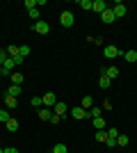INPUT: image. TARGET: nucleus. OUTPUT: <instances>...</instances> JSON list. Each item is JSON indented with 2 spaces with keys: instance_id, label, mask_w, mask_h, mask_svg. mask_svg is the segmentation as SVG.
<instances>
[{
  "instance_id": "nucleus-1",
  "label": "nucleus",
  "mask_w": 137,
  "mask_h": 153,
  "mask_svg": "<svg viewBox=\"0 0 137 153\" xmlns=\"http://www.w3.org/2000/svg\"><path fill=\"white\" fill-rule=\"evenodd\" d=\"M105 57H107V59H114V57H124V51H119L117 46L107 44V46H105Z\"/></svg>"
},
{
  "instance_id": "nucleus-2",
  "label": "nucleus",
  "mask_w": 137,
  "mask_h": 153,
  "mask_svg": "<svg viewBox=\"0 0 137 153\" xmlns=\"http://www.w3.org/2000/svg\"><path fill=\"white\" fill-rule=\"evenodd\" d=\"M32 30H34V32H39V34H48V32H50V23H46V21L39 19V21L32 25Z\"/></svg>"
},
{
  "instance_id": "nucleus-3",
  "label": "nucleus",
  "mask_w": 137,
  "mask_h": 153,
  "mask_svg": "<svg viewBox=\"0 0 137 153\" xmlns=\"http://www.w3.org/2000/svg\"><path fill=\"white\" fill-rule=\"evenodd\" d=\"M59 23L64 27H71L73 23H76V16H73L71 12H62V16H59Z\"/></svg>"
},
{
  "instance_id": "nucleus-4",
  "label": "nucleus",
  "mask_w": 137,
  "mask_h": 153,
  "mask_svg": "<svg viewBox=\"0 0 137 153\" xmlns=\"http://www.w3.org/2000/svg\"><path fill=\"white\" fill-rule=\"evenodd\" d=\"M126 12H128V9H126L124 2H117V5L112 7V14H114V19H121V16H126Z\"/></svg>"
},
{
  "instance_id": "nucleus-5",
  "label": "nucleus",
  "mask_w": 137,
  "mask_h": 153,
  "mask_svg": "<svg viewBox=\"0 0 137 153\" xmlns=\"http://www.w3.org/2000/svg\"><path fill=\"white\" fill-rule=\"evenodd\" d=\"M101 21H103L105 25H110V23H114V21H117V19H114V14H112V7H107V9L101 14Z\"/></svg>"
},
{
  "instance_id": "nucleus-6",
  "label": "nucleus",
  "mask_w": 137,
  "mask_h": 153,
  "mask_svg": "<svg viewBox=\"0 0 137 153\" xmlns=\"http://www.w3.org/2000/svg\"><path fill=\"white\" fill-rule=\"evenodd\" d=\"M41 98H44V105H46V108H55V103H57V96L53 94V91H48V94H44V96H41Z\"/></svg>"
},
{
  "instance_id": "nucleus-7",
  "label": "nucleus",
  "mask_w": 137,
  "mask_h": 153,
  "mask_svg": "<svg viewBox=\"0 0 137 153\" xmlns=\"http://www.w3.org/2000/svg\"><path fill=\"white\" fill-rule=\"evenodd\" d=\"M14 108H19V98L5 94V110H14Z\"/></svg>"
},
{
  "instance_id": "nucleus-8",
  "label": "nucleus",
  "mask_w": 137,
  "mask_h": 153,
  "mask_svg": "<svg viewBox=\"0 0 137 153\" xmlns=\"http://www.w3.org/2000/svg\"><path fill=\"white\" fill-rule=\"evenodd\" d=\"M101 76H107L110 80H114V78H119V69L117 66H107V69L101 71Z\"/></svg>"
},
{
  "instance_id": "nucleus-9",
  "label": "nucleus",
  "mask_w": 137,
  "mask_h": 153,
  "mask_svg": "<svg viewBox=\"0 0 137 153\" xmlns=\"http://www.w3.org/2000/svg\"><path fill=\"white\" fill-rule=\"evenodd\" d=\"M71 117H73V119H78V121H80V119H87V117H89V114H87V110H82V108H80V105H78V108H73V110H71Z\"/></svg>"
},
{
  "instance_id": "nucleus-10",
  "label": "nucleus",
  "mask_w": 137,
  "mask_h": 153,
  "mask_svg": "<svg viewBox=\"0 0 137 153\" xmlns=\"http://www.w3.org/2000/svg\"><path fill=\"white\" fill-rule=\"evenodd\" d=\"M91 9L98 14H103L105 9H107V5H105V0H91Z\"/></svg>"
},
{
  "instance_id": "nucleus-11",
  "label": "nucleus",
  "mask_w": 137,
  "mask_h": 153,
  "mask_svg": "<svg viewBox=\"0 0 137 153\" xmlns=\"http://www.w3.org/2000/svg\"><path fill=\"white\" fill-rule=\"evenodd\" d=\"M66 112H69V108H66V103H62V101H57V103H55V114L64 117Z\"/></svg>"
},
{
  "instance_id": "nucleus-12",
  "label": "nucleus",
  "mask_w": 137,
  "mask_h": 153,
  "mask_svg": "<svg viewBox=\"0 0 137 153\" xmlns=\"http://www.w3.org/2000/svg\"><path fill=\"white\" fill-rule=\"evenodd\" d=\"M80 108L82 110H91L94 108V98H91V96H85V98L80 101Z\"/></svg>"
},
{
  "instance_id": "nucleus-13",
  "label": "nucleus",
  "mask_w": 137,
  "mask_h": 153,
  "mask_svg": "<svg viewBox=\"0 0 137 153\" xmlns=\"http://www.w3.org/2000/svg\"><path fill=\"white\" fill-rule=\"evenodd\" d=\"M39 119L41 121H50V108H39Z\"/></svg>"
},
{
  "instance_id": "nucleus-14",
  "label": "nucleus",
  "mask_w": 137,
  "mask_h": 153,
  "mask_svg": "<svg viewBox=\"0 0 137 153\" xmlns=\"http://www.w3.org/2000/svg\"><path fill=\"white\" fill-rule=\"evenodd\" d=\"M5 51H7V55H9V57H16V55H19V46H16V44H9Z\"/></svg>"
},
{
  "instance_id": "nucleus-15",
  "label": "nucleus",
  "mask_w": 137,
  "mask_h": 153,
  "mask_svg": "<svg viewBox=\"0 0 137 153\" xmlns=\"http://www.w3.org/2000/svg\"><path fill=\"white\" fill-rule=\"evenodd\" d=\"M110 85H112L110 78H107V76H101V80H98V87H101V89H107Z\"/></svg>"
},
{
  "instance_id": "nucleus-16",
  "label": "nucleus",
  "mask_w": 137,
  "mask_h": 153,
  "mask_svg": "<svg viewBox=\"0 0 137 153\" xmlns=\"http://www.w3.org/2000/svg\"><path fill=\"white\" fill-rule=\"evenodd\" d=\"M5 126H7V130H9V133H16V130H19V121H16V119H9Z\"/></svg>"
},
{
  "instance_id": "nucleus-17",
  "label": "nucleus",
  "mask_w": 137,
  "mask_h": 153,
  "mask_svg": "<svg viewBox=\"0 0 137 153\" xmlns=\"http://www.w3.org/2000/svg\"><path fill=\"white\" fill-rule=\"evenodd\" d=\"M7 94H9V96H16V98H19V96H21V85H12V87L7 89Z\"/></svg>"
},
{
  "instance_id": "nucleus-18",
  "label": "nucleus",
  "mask_w": 137,
  "mask_h": 153,
  "mask_svg": "<svg viewBox=\"0 0 137 153\" xmlns=\"http://www.w3.org/2000/svg\"><path fill=\"white\" fill-rule=\"evenodd\" d=\"M94 128H96V130H105V119L103 117H96V119H94Z\"/></svg>"
},
{
  "instance_id": "nucleus-19",
  "label": "nucleus",
  "mask_w": 137,
  "mask_h": 153,
  "mask_svg": "<svg viewBox=\"0 0 137 153\" xmlns=\"http://www.w3.org/2000/svg\"><path fill=\"white\" fill-rule=\"evenodd\" d=\"M124 59H126V62H137V51H128V53H124Z\"/></svg>"
},
{
  "instance_id": "nucleus-20",
  "label": "nucleus",
  "mask_w": 137,
  "mask_h": 153,
  "mask_svg": "<svg viewBox=\"0 0 137 153\" xmlns=\"http://www.w3.org/2000/svg\"><path fill=\"white\" fill-rule=\"evenodd\" d=\"M50 153H69V149H66V144H62V142H59V144H55V146H53Z\"/></svg>"
},
{
  "instance_id": "nucleus-21",
  "label": "nucleus",
  "mask_w": 137,
  "mask_h": 153,
  "mask_svg": "<svg viewBox=\"0 0 137 153\" xmlns=\"http://www.w3.org/2000/svg\"><path fill=\"white\" fill-rule=\"evenodd\" d=\"M30 105H32V108H41V105H44V98H41V96H32V98H30Z\"/></svg>"
},
{
  "instance_id": "nucleus-22",
  "label": "nucleus",
  "mask_w": 137,
  "mask_h": 153,
  "mask_svg": "<svg viewBox=\"0 0 137 153\" xmlns=\"http://www.w3.org/2000/svg\"><path fill=\"white\" fill-rule=\"evenodd\" d=\"M87 114H89L91 119H96V117L103 114V108H91V110H87Z\"/></svg>"
},
{
  "instance_id": "nucleus-23",
  "label": "nucleus",
  "mask_w": 137,
  "mask_h": 153,
  "mask_svg": "<svg viewBox=\"0 0 137 153\" xmlns=\"http://www.w3.org/2000/svg\"><path fill=\"white\" fill-rule=\"evenodd\" d=\"M9 78H12V85H21L23 80H25V78H23V73H12Z\"/></svg>"
},
{
  "instance_id": "nucleus-24",
  "label": "nucleus",
  "mask_w": 137,
  "mask_h": 153,
  "mask_svg": "<svg viewBox=\"0 0 137 153\" xmlns=\"http://www.w3.org/2000/svg\"><path fill=\"white\" fill-rule=\"evenodd\" d=\"M30 53H32V51H30V46H19V55H21V57H27Z\"/></svg>"
},
{
  "instance_id": "nucleus-25",
  "label": "nucleus",
  "mask_w": 137,
  "mask_h": 153,
  "mask_svg": "<svg viewBox=\"0 0 137 153\" xmlns=\"http://www.w3.org/2000/svg\"><path fill=\"white\" fill-rule=\"evenodd\" d=\"M94 137H96V142H105V140H107V133H105V130H96Z\"/></svg>"
},
{
  "instance_id": "nucleus-26",
  "label": "nucleus",
  "mask_w": 137,
  "mask_h": 153,
  "mask_svg": "<svg viewBox=\"0 0 137 153\" xmlns=\"http://www.w3.org/2000/svg\"><path fill=\"white\" fill-rule=\"evenodd\" d=\"M9 119H12V117H9V110H0V121H2V123H7Z\"/></svg>"
},
{
  "instance_id": "nucleus-27",
  "label": "nucleus",
  "mask_w": 137,
  "mask_h": 153,
  "mask_svg": "<svg viewBox=\"0 0 137 153\" xmlns=\"http://www.w3.org/2000/svg\"><path fill=\"white\" fill-rule=\"evenodd\" d=\"M27 14H30V19H32L34 23L39 21V9H37V7H34V9H27Z\"/></svg>"
},
{
  "instance_id": "nucleus-28",
  "label": "nucleus",
  "mask_w": 137,
  "mask_h": 153,
  "mask_svg": "<svg viewBox=\"0 0 137 153\" xmlns=\"http://www.w3.org/2000/svg\"><path fill=\"white\" fill-rule=\"evenodd\" d=\"M128 142H130V140H128V135H119V137H117V144H119V146H126Z\"/></svg>"
},
{
  "instance_id": "nucleus-29",
  "label": "nucleus",
  "mask_w": 137,
  "mask_h": 153,
  "mask_svg": "<svg viewBox=\"0 0 137 153\" xmlns=\"http://www.w3.org/2000/svg\"><path fill=\"white\" fill-rule=\"evenodd\" d=\"M78 5L82 7V9H91V0H80Z\"/></svg>"
},
{
  "instance_id": "nucleus-30",
  "label": "nucleus",
  "mask_w": 137,
  "mask_h": 153,
  "mask_svg": "<svg viewBox=\"0 0 137 153\" xmlns=\"http://www.w3.org/2000/svg\"><path fill=\"white\" fill-rule=\"evenodd\" d=\"M7 57H9V55H7V51H5V48H0V66H2V62H5Z\"/></svg>"
},
{
  "instance_id": "nucleus-31",
  "label": "nucleus",
  "mask_w": 137,
  "mask_h": 153,
  "mask_svg": "<svg viewBox=\"0 0 137 153\" xmlns=\"http://www.w3.org/2000/svg\"><path fill=\"white\" fill-rule=\"evenodd\" d=\"M107 137H114V140H117V137H119V130H117V128H110V130H107Z\"/></svg>"
},
{
  "instance_id": "nucleus-32",
  "label": "nucleus",
  "mask_w": 137,
  "mask_h": 153,
  "mask_svg": "<svg viewBox=\"0 0 137 153\" xmlns=\"http://www.w3.org/2000/svg\"><path fill=\"white\" fill-rule=\"evenodd\" d=\"M59 121H62V117H59V114H50V123H53V126L59 123Z\"/></svg>"
},
{
  "instance_id": "nucleus-33",
  "label": "nucleus",
  "mask_w": 137,
  "mask_h": 153,
  "mask_svg": "<svg viewBox=\"0 0 137 153\" xmlns=\"http://www.w3.org/2000/svg\"><path fill=\"white\" fill-rule=\"evenodd\" d=\"M105 144H107V146H117V140H114V137H107V140H105Z\"/></svg>"
},
{
  "instance_id": "nucleus-34",
  "label": "nucleus",
  "mask_w": 137,
  "mask_h": 153,
  "mask_svg": "<svg viewBox=\"0 0 137 153\" xmlns=\"http://www.w3.org/2000/svg\"><path fill=\"white\" fill-rule=\"evenodd\" d=\"M25 7L27 9H34V7H37V0H25Z\"/></svg>"
},
{
  "instance_id": "nucleus-35",
  "label": "nucleus",
  "mask_w": 137,
  "mask_h": 153,
  "mask_svg": "<svg viewBox=\"0 0 137 153\" xmlns=\"http://www.w3.org/2000/svg\"><path fill=\"white\" fill-rule=\"evenodd\" d=\"M14 59V64H23L25 62V57H21V55H16V57H12Z\"/></svg>"
},
{
  "instance_id": "nucleus-36",
  "label": "nucleus",
  "mask_w": 137,
  "mask_h": 153,
  "mask_svg": "<svg viewBox=\"0 0 137 153\" xmlns=\"http://www.w3.org/2000/svg\"><path fill=\"white\" fill-rule=\"evenodd\" d=\"M103 110H105V112H110V110H112V103L105 101V103H103Z\"/></svg>"
},
{
  "instance_id": "nucleus-37",
  "label": "nucleus",
  "mask_w": 137,
  "mask_h": 153,
  "mask_svg": "<svg viewBox=\"0 0 137 153\" xmlns=\"http://www.w3.org/2000/svg\"><path fill=\"white\" fill-rule=\"evenodd\" d=\"M5 153H19V149H14V146H9V149H5Z\"/></svg>"
},
{
  "instance_id": "nucleus-38",
  "label": "nucleus",
  "mask_w": 137,
  "mask_h": 153,
  "mask_svg": "<svg viewBox=\"0 0 137 153\" xmlns=\"http://www.w3.org/2000/svg\"><path fill=\"white\" fill-rule=\"evenodd\" d=\"M0 76H2V66H0Z\"/></svg>"
},
{
  "instance_id": "nucleus-39",
  "label": "nucleus",
  "mask_w": 137,
  "mask_h": 153,
  "mask_svg": "<svg viewBox=\"0 0 137 153\" xmlns=\"http://www.w3.org/2000/svg\"><path fill=\"white\" fill-rule=\"evenodd\" d=\"M0 153H5V149H0Z\"/></svg>"
}]
</instances>
